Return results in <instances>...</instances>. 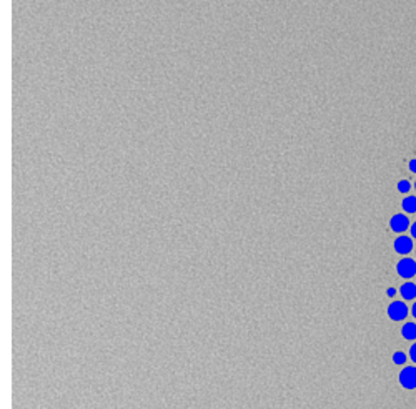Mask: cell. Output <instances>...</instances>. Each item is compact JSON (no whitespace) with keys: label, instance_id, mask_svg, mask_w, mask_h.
Masks as SVG:
<instances>
[{"label":"cell","instance_id":"cell-1","mask_svg":"<svg viewBox=\"0 0 416 409\" xmlns=\"http://www.w3.org/2000/svg\"><path fill=\"white\" fill-rule=\"evenodd\" d=\"M400 383L405 389H416V368L408 366L400 373Z\"/></svg>","mask_w":416,"mask_h":409},{"label":"cell","instance_id":"cell-2","mask_svg":"<svg viewBox=\"0 0 416 409\" xmlns=\"http://www.w3.org/2000/svg\"><path fill=\"white\" fill-rule=\"evenodd\" d=\"M396 271H398V274L401 278H413L416 274V263L415 260L411 258H403L400 261L398 265H396Z\"/></svg>","mask_w":416,"mask_h":409},{"label":"cell","instance_id":"cell-3","mask_svg":"<svg viewBox=\"0 0 416 409\" xmlns=\"http://www.w3.org/2000/svg\"><path fill=\"white\" fill-rule=\"evenodd\" d=\"M388 316H390L393 321H401V320H405V318L408 316V306H406L405 303H401V301L391 303L390 308H388Z\"/></svg>","mask_w":416,"mask_h":409},{"label":"cell","instance_id":"cell-4","mask_svg":"<svg viewBox=\"0 0 416 409\" xmlns=\"http://www.w3.org/2000/svg\"><path fill=\"white\" fill-rule=\"evenodd\" d=\"M390 226H391V230H393L395 233H403V231H406L410 228V220H408V216H406V215H401V213H398V215L391 216Z\"/></svg>","mask_w":416,"mask_h":409},{"label":"cell","instance_id":"cell-5","mask_svg":"<svg viewBox=\"0 0 416 409\" xmlns=\"http://www.w3.org/2000/svg\"><path fill=\"white\" fill-rule=\"evenodd\" d=\"M395 250L400 255H408L413 250V241L408 236H398L395 240Z\"/></svg>","mask_w":416,"mask_h":409},{"label":"cell","instance_id":"cell-6","mask_svg":"<svg viewBox=\"0 0 416 409\" xmlns=\"http://www.w3.org/2000/svg\"><path fill=\"white\" fill-rule=\"evenodd\" d=\"M401 296L405 299H415L416 298V284L415 283H405L400 288Z\"/></svg>","mask_w":416,"mask_h":409},{"label":"cell","instance_id":"cell-7","mask_svg":"<svg viewBox=\"0 0 416 409\" xmlns=\"http://www.w3.org/2000/svg\"><path fill=\"white\" fill-rule=\"evenodd\" d=\"M401 335H403L405 340H410V341L416 340V325L415 323H406V325L401 328Z\"/></svg>","mask_w":416,"mask_h":409},{"label":"cell","instance_id":"cell-8","mask_svg":"<svg viewBox=\"0 0 416 409\" xmlns=\"http://www.w3.org/2000/svg\"><path fill=\"white\" fill-rule=\"evenodd\" d=\"M403 210L406 213H416V197H406L403 200Z\"/></svg>","mask_w":416,"mask_h":409},{"label":"cell","instance_id":"cell-9","mask_svg":"<svg viewBox=\"0 0 416 409\" xmlns=\"http://www.w3.org/2000/svg\"><path fill=\"white\" fill-rule=\"evenodd\" d=\"M393 363L398 364V366L406 363V354L403 353V351H396V353L393 354Z\"/></svg>","mask_w":416,"mask_h":409},{"label":"cell","instance_id":"cell-10","mask_svg":"<svg viewBox=\"0 0 416 409\" xmlns=\"http://www.w3.org/2000/svg\"><path fill=\"white\" fill-rule=\"evenodd\" d=\"M411 190V183L408 182V180H401V182L398 183V192L401 193H408Z\"/></svg>","mask_w":416,"mask_h":409},{"label":"cell","instance_id":"cell-11","mask_svg":"<svg viewBox=\"0 0 416 409\" xmlns=\"http://www.w3.org/2000/svg\"><path fill=\"white\" fill-rule=\"evenodd\" d=\"M410 358L413 359L415 363H416V343H415V344H413V346H411V348H410Z\"/></svg>","mask_w":416,"mask_h":409},{"label":"cell","instance_id":"cell-12","mask_svg":"<svg viewBox=\"0 0 416 409\" xmlns=\"http://www.w3.org/2000/svg\"><path fill=\"white\" fill-rule=\"evenodd\" d=\"M410 172L411 173H416V160H411L410 161Z\"/></svg>","mask_w":416,"mask_h":409},{"label":"cell","instance_id":"cell-13","mask_svg":"<svg viewBox=\"0 0 416 409\" xmlns=\"http://www.w3.org/2000/svg\"><path fill=\"white\" fill-rule=\"evenodd\" d=\"M386 294H388V296H391V298H393L395 294H396V289H395V288H388V289H386Z\"/></svg>","mask_w":416,"mask_h":409},{"label":"cell","instance_id":"cell-14","mask_svg":"<svg viewBox=\"0 0 416 409\" xmlns=\"http://www.w3.org/2000/svg\"><path fill=\"white\" fill-rule=\"evenodd\" d=\"M411 236L416 238V221L413 223V226H411Z\"/></svg>","mask_w":416,"mask_h":409},{"label":"cell","instance_id":"cell-15","mask_svg":"<svg viewBox=\"0 0 416 409\" xmlns=\"http://www.w3.org/2000/svg\"><path fill=\"white\" fill-rule=\"evenodd\" d=\"M411 313H413V316L416 318V303L413 304V308H411Z\"/></svg>","mask_w":416,"mask_h":409},{"label":"cell","instance_id":"cell-16","mask_svg":"<svg viewBox=\"0 0 416 409\" xmlns=\"http://www.w3.org/2000/svg\"><path fill=\"white\" fill-rule=\"evenodd\" d=\"M415 188H416V182H415Z\"/></svg>","mask_w":416,"mask_h":409}]
</instances>
